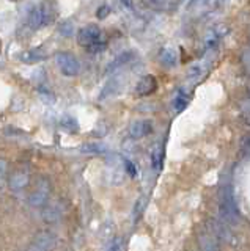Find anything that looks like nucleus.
Wrapping results in <instances>:
<instances>
[{"mask_svg":"<svg viewBox=\"0 0 250 251\" xmlns=\"http://www.w3.org/2000/svg\"><path fill=\"white\" fill-rule=\"evenodd\" d=\"M221 217L223 223L226 225H236L239 222V210L236 206V200H234L233 188L230 185H223L221 190Z\"/></svg>","mask_w":250,"mask_h":251,"instance_id":"1","label":"nucleus"},{"mask_svg":"<svg viewBox=\"0 0 250 251\" xmlns=\"http://www.w3.org/2000/svg\"><path fill=\"white\" fill-rule=\"evenodd\" d=\"M52 192V185H51V180L48 177H38L33 190L30 192L27 202L30 207H44L46 204L49 201V196Z\"/></svg>","mask_w":250,"mask_h":251,"instance_id":"2","label":"nucleus"},{"mask_svg":"<svg viewBox=\"0 0 250 251\" xmlns=\"http://www.w3.org/2000/svg\"><path fill=\"white\" fill-rule=\"evenodd\" d=\"M56 19V13L54 8L49 3H40L32 8V11L28 14V25L33 30L48 27L49 24Z\"/></svg>","mask_w":250,"mask_h":251,"instance_id":"3","label":"nucleus"},{"mask_svg":"<svg viewBox=\"0 0 250 251\" xmlns=\"http://www.w3.org/2000/svg\"><path fill=\"white\" fill-rule=\"evenodd\" d=\"M104 41L106 39L103 38V31L95 24H88V25L82 27L79 30V33H77V43H79V46L85 47L87 50Z\"/></svg>","mask_w":250,"mask_h":251,"instance_id":"4","label":"nucleus"},{"mask_svg":"<svg viewBox=\"0 0 250 251\" xmlns=\"http://www.w3.org/2000/svg\"><path fill=\"white\" fill-rule=\"evenodd\" d=\"M56 63L60 73L66 77H76L81 71V61L69 52H57Z\"/></svg>","mask_w":250,"mask_h":251,"instance_id":"5","label":"nucleus"},{"mask_svg":"<svg viewBox=\"0 0 250 251\" xmlns=\"http://www.w3.org/2000/svg\"><path fill=\"white\" fill-rule=\"evenodd\" d=\"M57 247V235L51 231H40L27 251H54Z\"/></svg>","mask_w":250,"mask_h":251,"instance_id":"6","label":"nucleus"},{"mask_svg":"<svg viewBox=\"0 0 250 251\" xmlns=\"http://www.w3.org/2000/svg\"><path fill=\"white\" fill-rule=\"evenodd\" d=\"M30 184V170L27 167H21L11 173L8 177V187L11 192H24L27 185Z\"/></svg>","mask_w":250,"mask_h":251,"instance_id":"7","label":"nucleus"},{"mask_svg":"<svg viewBox=\"0 0 250 251\" xmlns=\"http://www.w3.org/2000/svg\"><path fill=\"white\" fill-rule=\"evenodd\" d=\"M65 215V206L61 201H54V202H48L43 209V220L46 223L54 225V223H58L61 218Z\"/></svg>","mask_w":250,"mask_h":251,"instance_id":"8","label":"nucleus"},{"mask_svg":"<svg viewBox=\"0 0 250 251\" xmlns=\"http://www.w3.org/2000/svg\"><path fill=\"white\" fill-rule=\"evenodd\" d=\"M211 226V231H213V234L216 235V237L219 240L222 242H226L230 243V245H236V235H234L231 231H230V226L226 223H221V222H216V220H213V222L209 223Z\"/></svg>","mask_w":250,"mask_h":251,"instance_id":"9","label":"nucleus"},{"mask_svg":"<svg viewBox=\"0 0 250 251\" xmlns=\"http://www.w3.org/2000/svg\"><path fill=\"white\" fill-rule=\"evenodd\" d=\"M151 132H153V123L150 120H139L129 126V137L134 140L143 138L146 135H150Z\"/></svg>","mask_w":250,"mask_h":251,"instance_id":"10","label":"nucleus"},{"mask_svg":"<svg viewBox=\"0 0 250 251\" xmlns=\"http://www.w3.org/2000/svg\"><path fill=\"white\" fill-rule=\"evenodd\" d=\"M225 28L222 27H216V28H211L208 33L205 35V38H203V50L205 52H209L213 50L214 47L221 43V39L223 38L225 35Z\"/></svg>","mask_w":250,"mask_h":251,"instance_id":"11","label":"nucleus"},{"mask_svg":"<svg viewBox=\"0 0 250 251\" xmlns=\"http://www.w3.org/2000/svg\"><path fill=\"white\" fill-rule=\"evenodd\" d=\"M209 66H211V63L208 60L195 63V65L189 69V73H187V80L192 82V83H198L201 78L206 75Z\"/></svg>","mask_w":250,"mask_h":251,"instance_id":"12","label":"nucleus"},{"mask_svg":"<svg viewBox=\"0 0 250 251\" xmlns=\"http://www.w3.org/2000/svg\"><path fill=\"white\" fill-rule=\"evenodd\" d=\"M158 88V82H156V78L153 75H145L139 80L137 86H136V93L139 96H148V94H151L156 91Z\"/></svg>","mask_w":250,"mask_h":251,"instance_id":"13","label":"nucleus"},{"mask_svg":"<svg viewBox=\"0 0 250 251\" xmlns=\"http://www.w3.org/2000/svg\"><path fill=\"white\" fill-rule=\"evenodd\" d=\"M200 248L201 251H221V242L213 232H203L200 234Z\"/></svg>","mask_w":250,"mask_h":251,"instance_id":"14","label":"nucleus"},{"mask_svg":"<svg viewBox=\"0 0 250 251\" xmlns=\"http://www.w3.org/2000/svg\"><path fill=\"white\" fill-rule=\"evenodd\" d=\"M189 100H191L189 91H187L186 88H179V90H176L173 99H171V105H173L176 113H181L183 110L187 107V104H189Z\"/></svg>","mask_w":250,"mask_h":251,"instance_id":"15","label":"nucleus"},{"mask_svg":"<svg viewBox=\"0 0 250 251\" xmlns=\"http://www.w3.org/2000/svg\"><path fill=\"white\" fill-rule=\"evenodd\" d=\"M132 58H134V52H132V50H124V52H121V53L118 55V57H115L111 63H109V66H107V69H106V73L109 74V73H113V71L123 68L124 65H128V63H131Z\"/></svg>","mask_w":250,"mask_h":251,"instance_id":"16","label":"nucleus"},{"mask_svg":"<svg viewBox=\"0 0 250 251\" xmlns=\"http://www.w3.org/2000/svg\"><path fill=\"white\" fill-rule=\"evenodd\" d=\"M159 60L164 66L171 68L178 63V52L173 49V47H164V49H161V52H159Z\"/></svg>","mask_w":250,"mask_h":251,"instance_id":"17","label":"nucleus"},{"mask_svg":"<svg viewBox=\"0 0 250 251\" xmlns=\"http://www.w3.org/2000/svg\"><path fill=\"white\" fill-rule=\"evenodd\" d=\"M48 57V52H46L43 47H38V49H30L26 50L21 55V60L24 63H35V61H41Z\"/></svg>","mask_w":250,"mask_h":251,"instance_id":"18","label":"nucleus"},{"mask_svg":"<svg viewBox=\"0 0 250 251\" xmlns=\"http://www.w3.org/2000/svg\"><path fill=\"white\" fill-rule=\"evenodd\" d=\"M162 162H164V146L162 145H156L151 151V165L156 171H159L162 168Z\"/></svg>","mask_w":250,"mask_h":251,"instance_id":"19","label":"nucleus"},{"mask_svg":"<svg viewBox=\"0 0 250 251\" xmlns=\"http://www.w3.org/2000/svg\"><path fill=\"white\" fill-rule=\"evenodd\" d=\"M191 6L194 8L192 13L200 16V14L211 13V10H213V8H216V6H219V3H216V2H197V3H192Z\"/></svg>","mask_w":250,"mask_h":251,"instance_id":"20","label":"nucleus"},{"mask_svg":"<svg viewBox=\"0 0 250 251\" xmlns=\"http://www.w3.org/2000/svg\"><path fill=\"white\" fill-rule=\"evenodd\" d=\"M145 6L148 8H153L156 11H171V10H176L179 6V3H171V2H148L145 3Z\"/></svg>","mask_w":250,"mask_h":251,"instance_id":"21","label":"nucleus"},{"mask_svg":"<svg viewBox=\"0 0 250 251\" xmlns=\"http://www.w3.org/2000/svg\"><path fill=\"white\" fill-rule=\"evenodd\" d=\"M81 152H83V154H104L106 146L101 145V143H85L81 148Z\"/></svg>","mask_w":250,"mask_h":251,"instance_id":"22","label":"nucleus"},{"mask_svg":"<svg viewBox=\"0 0 250 251\" xmlns=\"http://www.w3.org/2000/svg\"><path fill=\"white\" fill-rule=\"evenodd\" d=\"M145 207H146V198L145 196H140L134 204V209H132V218H134V222H137V220L142 217Z\"/></svg>","mask_w":250,"mask_h":251,"instance_id":"23","label":"nucleus"},{"mask_svg":"<svg viewBox=\"0 0 250 251\" xmlns=\"http://www.w3.org/2000/svg\"><path fill=\"white\" fill-rule=\"evenodd\" d=\"M61 126L69 130V132H77L79 130V124H77V121L74 120V118L71 116H63V120H61Z\"/></svg>","mask_w":250,"mask_h":251,"instance_id":"24","label":"nucleus"},{"mask_svg":"<svg viewBox=\"0 0 250 251\" xmlns=\"http://www.w3.org/2000/svg\"><path fill=\"white\" fill-rule=\"evenodd\" d=\"M6 177H8V163H6V160L0 159V190L3 188Z\"/></svg>","mask_w":250,"mask_h":251,"instance_id":"25","label":"nucleus"},{"mask_svg":"<svg viewBox=\"0 0 250 251\" xmlns=\"http://www.w3.org/2000/svg\"><path fill=\"white\" fill-rule=\"evenodd\" d=\"M123 250H124V240L121 237H116L107 248V251H123Z\"/></svg>","mask_w":250,"mask_h":251,"instance_id":"26","label":"nucleus"},{"mask_svg":"<svg viewBox=\"0 0 250 251\" xmlns=\"http://www.w3.org/2000/svg\"><path fill=\"white\" fill-rule=\"evenodd\" d=\"M115 90H116V82H115V80H111V82H109V83L106 85V88L103 90V93H101L99 99H104V98H107L109 94H112Z\"/></svg>","mask_w":250,"mask_h":251,"instance_id":"27","label":"nucleus"},{"mask_svg":"<svg viewBox=\"0 0 250 251\" xmlns=\"http://www.w3.org/2000/svg\"><path fill=\"white\" fill-rule=\"evenodd\" d=\"M109 14H111V6H109V5H101L98 8V11H96L98 19H106Z\"/></svg>","mask_w":250,"mask_h":251,"instance_id":"28","label":"nucleus"},{"mask_svg":"<svg viewBox=\"0 0 250 251\" xmlns=\"http://www.w3.org/2000/svg\"><path fill=\"white\" fill-rule=\"evenodd\" d=\"M241 151H242V155L250 157V137H246L244 140H242V143H241Z\"/></svg>","mask_w":250,"mask_h":251,"instance_id":"29","label":"nucleus"},{"mask_svg":"<svg viewBox=\"0 0 250 251\" xmlns=\"http://www.w3.org/2000/svg\"><path fill=\"white\" fill-rule=\"evenodd\" d=\"M60 33L63 35V36H69L73 33V25H71V22H63L60 25Z\"/></svg>","mask_w":250,"mask_h":251,"instance_id":"30","label":"nucleus"},{"mask_svg":"<svg viewBox=\"0 0 250 251\" xmlns=\"http://www.w3.org/2000/svg\"><path fill=\"white\" fill-rule=\"evenodd\" d=\"M124 168H126V171L129 173L131 177H136L137 176V168H136V165L132 163L131 160H124Z\"/></svg>","mask_w":250,"mask_h":251,"instance_id":"31","label":"nucleus"},{"mask_svg":"<svg viewBox=\"0 0 250 251\" xmlns=\"http://www.w3.org/2000/svg\"><path fill=\"white\" fill-rule=\"evenodd\" d=\"M246 58H247L246 61H247V63H249V65H250V52H247V53H246Z\"/></svg>","mask_w":250,"mask_h":251,"instance_id":"32","label":"nucleus"}]
</instances>
